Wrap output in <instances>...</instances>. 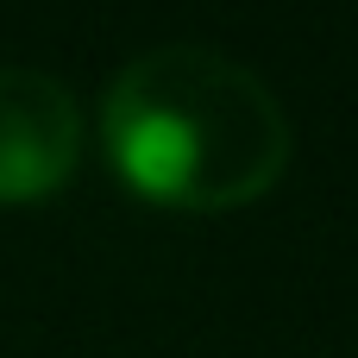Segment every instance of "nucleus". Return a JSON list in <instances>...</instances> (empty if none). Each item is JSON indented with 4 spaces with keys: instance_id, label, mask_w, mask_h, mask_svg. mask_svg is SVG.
Wrapping results in <instances>:
<instances>
[{
    "instance_id": "1",
    "label": "nucleus",
    "mask_w": 358,
    "mask_h": 358,
    "mask_svg": "<svg viewBox=\"0 0 358 358\" xmlns=\"http://www.w3.org/2000/svg\"><path fill=\"white\" fill-rule=\"evenodd\" d=\"M113 170L170 208H245L289 164V113L264 76L214 44L138 50L101 101Z\"/></svg>"
},
{
    "instance_id": "2",
    "label": "nucleus",
    "mask_w": 358,
    "mask_h": 358,
    "mask_svg": "<svg viewBox=\"0 0 358 358\" xmlns=\"http://www.w3.org/2000/svg\"><path fill=\"white\" fill-rule=\"evenodd\" d=\"M76 151H82L76 94L31 63H0V201L50 195L76 170Z\"/></svg>"
}]
</instances>
